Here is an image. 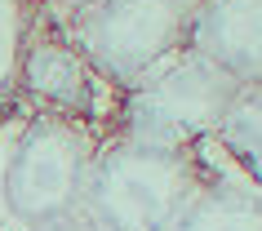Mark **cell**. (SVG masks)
<instances>
[{
    "label": "cell",
    "instance_id": "52a82bcc",
    "mask_svg": "<svg viewBox=\"0 0 262 231\" xmlns=\"http://www.w3.org/2000/svg\"><path fill=\"white\" fill-rule=\"evenodd\" d=\"M191 151L200 169H213V178L262 196V85H245L213 134L200 138Z\"/></svg>",
    "mask_w": 262,
    "mask_h": 231
},
{
    "label": "cell",
    "instance_id": "9c48e42d",
    "mask_svg": "<svg viewBox=\"0 0 262 231\" xmlns=\"http://www.w3.org/2000/svg\"><path fill=\"white\" fill-rule=\"evenodd\" d=\"M27 40V0H0V98L18 76V54Z\"/></svg>",
    "mask_w": 262,
    "mask_h": 231
},
{
    "label": "cell",
    "instance_id": "8fae6325",
    "mask_svg": "<svg viewBox=\"0 0 262 231\" xmlns=\"http://www.w3.org/2000/svg\"><path fill=\"white\" fill-rule=\"evenodd\" d=\"M40 231H98L89 218L76 209V214H67V218H58V222H49V227H40Z\"/></svg>",
    "mask_w": 262,
    "mask_h": 231
},
{
    "label": "cell",
    "instance_id": "8992f818",
    "mask_svg": "<svg viewBox=\"0 0 262 231\" xmlns=\"http://www.w3.org/2000/svg\"><path fill=\"white\" fill-rule=\"evenodd\" d=\"M187 49L240 85H262V0H200Z\"/></svg>",
    "mask_w": 262,
    "mask_h": 231
},
{
    "label": "cell",
    "instance_id": "6da1fadb",
    "mask_svg": "<svg viewBox=\"0 0 262 231\" xmlns=\"http://www.w3.org/2000/svg\"><path fill=\"white\" fill-rule=\"evenodd\" d=\"M98 147L94 120L45 107L0 129V231H40L76 214Z\"/></svg>",
    "mask_w": 262,
    "mask_h": 231
},
{
    "label": "cell",
    "instance_id": "277c9868",
    "mask_svg": "<svg viewBox=\"0 0 262 231\" xmlns=\"http://www.w3.org/2000/svg\"><path fill=\"white\" fill-rule=\"evenodd\" d=\"M240 89L245 85L235 76L182 49L169 62H160L151 76H142L134 89H124L120 134L160 142V147H195L200 138L213 134V124L227 116Z\"/></svg>",
    "mask_w": 262,
    "mask_h": 231
},
{
    "label": "cell",
    "instance_id": "30bf717a",
    "mask_svg": "<svg viewBox=\"0 0 262 231\" xmlns=\"http://www.w3.org/2000/svg\"><path fill=\"white\" fill-rule=\"evenodd\" d=\"M84 5H94V0H45V9H49V14H58V23H62V27H67V18L80 14Z\"/></svg>",
    "mask_w": 262,
    "mask_h": 231
},
{
    "label": "cell",
    "instance_id": "7a4b0ae2",
    "mask_svg": "<svg viewBox=\"0 0 262 231\" xmlns=\"http://www.w3.org/2000/svg\"><path fill=\"white\" fill-rule=\"evenodd\" d=\"M205 182L191 147H160L142 138H102L80 191V214L98 231H165L187 196Z\"/></svg>",
    "mask_w": 262,
    "mask_h": 231
},
{
    "label": "cell",
    "instance_id": "ba28073f",
    "mask_svg": "<svg viewBox=\"0 0 262 231\" xmlns=\"http://www.w3.org/2000/svg\"><path fill=\"white\" fill-rule=\"evenodd\" d=\"M165 231H262V196L222 178H205Z\"/></svg>",
    "mask_w": 262,
    "mask_h": 231
},
{
    "label": "cell",
    "instance_id": "3957f363",
    "mask_svg": "<svg viewBox=\"0 0 262 231\" xmlns=\"http://www.w3.org/2000/svg\"><path fill=\"white\" fill-rule=\"evenodd\" d=\"M200 0H94L67 18L62 40L116 89H134L187 49Z\"/></svg>",
    "mask_w": 262,
    "mask_h": 231
},
{
    "label": "cell",
    "instance_id": "5b68a950",
    "mask_svg": "<svg viewBox=\"0 0 262 231\" xmlns=\"http://www.w3.org/2000/svg\"><path fill=\"white\" fill-rule=\"evenodd\" d=\"M14 80L23 85V94L36 98L45 111L80 116V120H94V124L102 120V89H107V80H102L62 36L23 40Z\"/></svg>",
    "mask_w": 262,
    "mask_h": 231
}]
</instances>
